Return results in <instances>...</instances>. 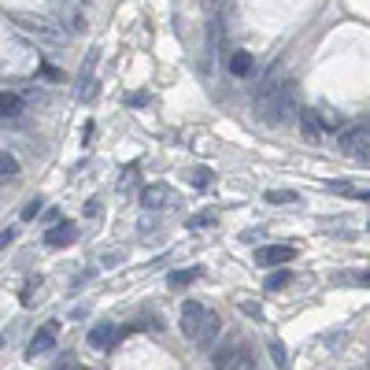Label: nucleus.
<instances>
[{
	"instance_id": "f257e3e1",
	"label": "nucleus",
	"mask_w": 370,
	"mask_h": 370,
	"mask_svg": "<svg viewBox=\"0 0 370 370\" xmlns=\"http://www.w3.org/2000/svg\"><path fill=\"white\" fill-rule=\"evenodd\" d=\"M300 115V97H296V82L293 78H282L278 82V89L270 93V100L263 107V123L270 126H285V123H293V118Z\"/></svg>"
},
{
	"instance_id": "f03ea898",
	"label": "nucleus",
	"mask_w": 370,
	"mask_h": 370,
	"mask_svg": "<svg viewBox=\"0 0 370 370\" xmlns=\"http://www.w3.org/2000/svg\"><path fill=\"white\" fill-rule=\"evenodd\" d=\"M215 370H256V355L252 344L241 337H230V344H222L215 352Z\"/></svg>"
},
{
	"instance_id": "7ed1b4c3",
	"label": "nucleus",
	"mask_w": 370,
	"mask_h": 370,
	"mask_svg": "<svg viewBox=\"0 0 370 370\" xmlns=\"http://www.w3.org/2000/svg\"><path fill=\"white\" fill-rule=\"evenodd\" d=\"M15 22H19V30H26L30 38H38V41H45V45H52V49H63V45L70 41L67 33L59 30L52 19H45V15H15Z\"/></svg>"
},
{
	"instance_id": "20e7f679",
	"label": "nucleus",
	"mask_w": 370,
	"mask_h": 370,
	"mask_svg": "<svg viewBox=\"0 0 370 370\" xmlns=\"http://www.w3.org/2000/svg\"><path fill=\"white\" fill-rule=\"evenodd\" d=\"M49 15H52V22L67 33V38L86 33V15H82V8L75 4V0H52V4H49Z\"/></svg>"
},
{
	"instance_id": "39448f33",
	"label": "nucleus",
	"mask_w": 370,
	"mask_h": 370,
	"mask_svg": "<svg viewBox=\"0 0 370 370\" xmlns=\"http://www.w3.org/2000/svg\"><path fill=\"white\" fill-rule=\"evenodd\" d=\"M337 145H341V152H348V156H355V160L367 163V156H370V148H367V118H363V123L344 126L341 137H337Z\"/></svg>"
},
{
	"instance_id": "423d86ee",
	"label": "nucleus",
	"mask_w": 370,
	"mask_h": 370,
	"mask_svg": "<svg viewBox=\"0 0 370 370\" xmlns=\"http://www.w3.org/2000/svg\"><path fill=\"white\" fill-rule=\"evenodd\" d=\"M26 97L15 89H4L0 93V126H19L22 123V115H26Z\"/></svg>"
},
{
	"instance_id": "0eeeda50",
	"label": "nucleus",
	"mask_w": 370,
	"mask_h": 370,
	"mask_svg": "<svg viewBox=\"0 0 370 370\" xmlns=\"http://www.w3.org/2000/svg\"><path fill=\"white\" fill-rule=\"evenodd\" d=\"M204 318H208V307H204V304H200V300H185L178 326H182V333H185L189 341H196V333H200V326H204Z\"/></svg>"
},
{
	"instance_id": "6e6552de",
	"label": "nucleus",
	"mask_w": 370,
	"mask_h": 370,
	"mask_svg": "<svg viewBox=\"0 0 370 370\" xmlns=\"http://www.w3.org/2000/svg\"><path fill=\"white\" fill-rule=\"evenodd\" d=\"M171 204H174L171 185L156 182V185H145V189H141V208H145V211H163V208H171Z\"/></svg>"
},
{
	"instance_id": "1a4fd4ad",
	"label": "nucleus",
	"mask_w": 370,
	"mask_h": 370,
	"mask_svg": "<svg viewBox=\"0 0 370 370\" xmlns=\"http://www.w3.org/2000/svg\"><path fill=\"white\" fill-rule=\"evenodd\" d=\"M56 333H59V326L56 322H45V326L30 337V348H26V360H38V355H49L52 348H56Z\"/></svg>"
},
{
	"instance_id": "9d476101",
	"label": "nucleus",
	"mask_w": 370,
	"mask_h": 370,
	"mask_svg": "<svg viewBox=\"0 0 370 370\" xmlns=\"http://www.w3.org/2000/svg\"><path fill=\"white\" fill-rule=\"evenodd\" d=\"M97 49H93L89 56H86V63H82V70H78V86H75V97L86 104V100H93V89H97V82H93V70H97Z\"/></svg>"
},
{
	"instance_id": "9b49d317",
	"label": "nucleus",
	"mask_w": 370,
	"mask_h": 370,
	"mask_svg": "<svg viewBox=\"0 0 370 370\" xmlns=\"http://www.w3.org/2000/svg\"><path fill=\"white\" fill-rule=\"evenodd\" d=\"M293 256H296V252H293L289 245H263V248L256 252V263H259V267H285Z\"/></svg>"
},
{
	"instance_id": "f8f14e48",
	"label": "nucleus",
	"mask_w": 370,
	"mask_h": 370,
	"mask_svg": "<svg viewBox=\"0 0 370 370\" xmlns=\"http://www.w3.org/2000/svg\"><path fill=\"white\" fill-rule=\"evenodd\" d=\"M118 341V330L111 326V322H97V326L89 330V348L93 352H111Z\"/></svg>"
},
{
	"instance_id": "ddd939ff",
	"label": "nucleus",
	"mask_w": 370,
	"mask_h": 370,
	"mask_svg": "<svg viewBox=\"0 0 370 370\" xmlns=\"http://www.w3.org/2000/svg\"><path fill=\"white\" fill-rule=\"evenodd\" d=\"M75 241H78V226H70V222H59L52 230H45V245L49 248H70Z\"/></svg>"
},
{
	"instance_id": "4468645a",
	"label": "nucleus",
	"mask_w": 370,
	"mask_h": 370,
	"mask_svg": "<svg viewBox=\"0 0 370 370\" xmlns=\"http://www.w3.org/2000/svg\"><path fill=\"white\" fill-rule=\"evenodd\" d=\"M222 333V318L215 315V311H208V318H204V326H200V333H196V348L200 352H211V344H215V337Z\"/></svg>"
},
{
	"instance_id": "2eb2a0df",
	"label": "nucleus",
	"mask_w": 370,
	"mask_h": 370,
	"mask_svg": "<svg viewBox=\"0 0 370 370\" xmlns=\"http://www.w3.org/2000/svg\"><path fill=\"white\" fill-rule=\"evenodd\" d=\"M296 118H300V134H304L307 145H318V141H322V126H318V118H315V107H304Z\"/></svg>"
},
{
	"instance_id": "dca6fc26",
	"label": "nucleus",
	"mask_w": 370,
	"mask_h": 370,
	"mask_svg": "<svg viewBox=\"0 0 370 370\" xmlns=\"http://www.w3.org/2000/svg\"><path fill=\"white\" fill-rule=\"evenodd\" d=\"M252 70H256V56H252V52L241 49V52L230 56V75H233V78H248Z\"/></svg>"
},
{
	"instance_id": "f3484780",
	"label": "nucleus",
	"mask_w": 370,
	"mask_h": 370,
	"mask_svg": "<svg viewBox=\"0 0 370 370\" xmlns=\"http://www.w3.org/2000/svg\"><path fill=\"white\" fill-rule=\"evenodd\" d=\"M15 178H19V160L11 156V152L0 148V185H4V182H15Z\"/></svg>"
},
{
	"instance_id": "a211bd4d",
	"label": "nucleus",
	"mask_w": 370,
	"mask_h": 370,
	"mask_svg": "<svg viewBox=\"0 0 370 370\" xmlns=\"http://www.w3.org/2000/svg\"><path fill=\"white\" fill-rule=\"evenodd\" d=\"M215 222H219V211H215V208L196 211V215H189V219H185L189 230H204V226H215Z\"/></svg>"
},
{
	"instance_id": "6ab92c4d",
	"label": "nucleus",
	"mask_w": 370,
	"mask_h": 370,
	"mask_svg": "<svg viewBox=\"0 0 370 370\" xmlns=\"http://www.w3.org/2000/svg\"><path fill=\"white\" fill-rule=\"evenodd\" d=\"M267 352H270V360H274V367H278V370L289 367V352H285V344H282L278 337H270V341H267Z\"/></svg>"
},
{
	"instance_id": "aec40b11",
	"label": "nucleus",
	"mask_w": 370,
	"mask_h": 370,
	"mask_svg": "<svg viewBox=\"0 0 370 370\" xmlns=\"http://www.w3.org/2000/svg\"><path fill=\"white\" fill-rule=\"evenodd\" d=\"M200 278V270L193 267V270H174L171 278H167V285H171V289H185V285H193Z\"/></svg>"
},
{
	"instance_id": "412c9836",
	"label": "nucleus",
	"mask_w": 370,
	"mask_h": 370,
	"mask_svg": "<svg viewBox=\"0 0 370 370\" xmlns=\"http://www.w3.org/2000/svg\"><path fill=\"white\" fill-rule=\"evenodd\" d=\"M285 285H293V274L278 267V270H270V274H267L263 289H270V293H274V289H285Z\"/></svg>"
},
{
	"instance_id": "4be33fe9",
	"label": "nucleus",
	"mask_w": 370,
	"mask_h": 370,
	"mask_svg": "<svg viewBox=\"0 0 370 370\" xmlns=\"http://www.w3.org/2000/svg\"><path fill=\"white\" fill-rule=\"evenodd\" d=\"M267 204H296V200H300V196H296L293 193V189H267Z\"/></svg>"
},
{
	"instance_id": "5701e85b",
	"label": "nucleus",
	"mask_w": 370,
	"mask_h": 370,
	"mask_svg": "<svg viewBox=\"0 0 370 370\" xmlns=\"http://www.w3.org/2000/svg\"><path fill=\"white\" fill-rule=\"evenodd\" d=\"M189 182H193L196 189H204V185H211V171L208 167H193V171H189Z\"/></svg>"
},
{
	"instance_id": "b1692460",
	"label": "nucleus",
	"mask_w": 370,
	"mask_h": 370,
	"mask_svg": "<svg viewBox=\"0 0 370 370\" xmlns=\"http://www.w3.org/2000/svg\"><path fill=\"white\" fill-rule=\"evenodd\" d=\"M237 307H241L245 315H252V318H263V311H259V304H256V300H241Z\"/></svg>"
},
{
	"instance_id": "393cba45",
	"label": "nucleus",
	"mask_w": 370,
	"mask_h": 370,
	"mask_svg": "<svg viewBox=\"0 0 370 370\" xmlns=\"http://www.w3.org/2000/svg\"><path fill=\"white\" fill-rule=\"evenodd\" d=\"M330 193H341V196H348V193H355V185H352V182H330Z\"/></svg>"
},
{
	"instance_id": "a878e982",
	"label": "nucleus",
	"mask_w": 370,
	"mask_h": 370,
	"mask_svg": "<svg viewBox=\"0 0 370 370\" xmlns=\"http://www.w3.org/2000/svg\"><path fill=\"white\" fill-rule=\"evenodd\" d=\"M41 215V200H30L26 208H22V219H38Z\"/></svg>"
},
{
	"instance_id": "bb28decb",
	"label": "nucleus",
	"mask_w": 370,
	"mask_h": 370,
	"mask_svg": "<svg viewBox=\"0 0 370 370\" xmlns=\"http://www.w3.org/2000/svg\"><path fill=\"white\" fill-rule=\"evenodd\" d=\"M41 78H49V82H63V75H59L56 67H49V63H41Z\"/></svg>"
},
{
	"instance_id": "cd10ccee",
	"label": "nucleus",
	"mask_w": 370,
	"mask_h": 370,
	"mask_svg": "<svg viewBox=\"0 0 370 370\" xmlns=\"http://www.w3.org/2000/svg\"><path fill=\"white\" fill-rule=\"evenodd\" d=\"M11 241H15V230H4V233H0V248H8Z\"/></svg>"
},
{
	"instance_id": "c85d7f7f",
	"label": "nucleus",
	"mask_w": 370,
	"mask_h": 370,
	"mask_svg": "<svg viewBox=\"0 0 370 370\" xmlns=\"http://www.w3.org/2000/svg\"><path fill=\"white\" fill-rule=\"evenodd\" d=\"M259 237H263L259 230H245V233H241V241H248V245H252V241H259Z\"/></svg>"
},
{
	"instance_id": "c756f323",
	"label": "nucleus",
	"mask_w": 370,
	"mask_h": 370,
	"mask_svg": "<svg viewBox=\"0 0 370 370\" xmlns=\"http://www.w3.org/2000/svg\"><path fill=\"white\" fill-rule=\"evenodd\" d=\"M130 104H137V107L148 104V93H134V97H130Z\"/></svg>"
},
{
	"instance_id": "7c9ffc66",
	"label": "nucleus",
	"mask_w": 370,
	"mask_h": 370,
	"mask_svg": "<svg viewBox=\"0 0 370 370\" xmlns=\"http://www.w3.org/2000/svg\"><path fill=\"white\" fill-rule=\"evenodd\" d=\"M56 370H86V367H78V363H70V360H67V363H59Z\"/></svg>"
},
{
	"instance_id": "2f4dec72",
	"label": "nucleus",
	"mask_w": 370,
	"mask_h": 370,
	"mask_svg": "<svg viewBox=\"0 0 370 370\" xmlns=\"http://www.w3.org/2000/svg\"><path fill=\"white\" fill-rule=\"evenodd\" d=\"M0 348H4V333H0Z\"/></svg>"
}]
</instances>
